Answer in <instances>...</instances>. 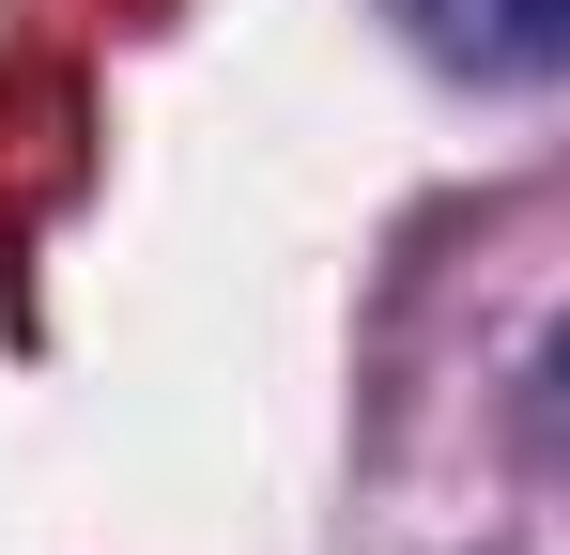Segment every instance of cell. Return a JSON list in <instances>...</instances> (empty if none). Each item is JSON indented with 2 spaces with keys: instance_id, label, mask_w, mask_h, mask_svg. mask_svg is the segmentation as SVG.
Here are the masks:
<instances>
[{
  "instance_id": "obj_1",
  "label": "cell",
  "mask_w": 570,
  "mask_h": 555,
  "mask_svg": "<svg viewBox=\"0 0 570 555\" xmlns=\"http://www.w3.org/2000/svg\"><path fill=\"white\" fill-rule=\"evenodd\" d=\"M448 78H570V0H401Z\"/></svg>"
},
{
  "instance_id": "obj_2",
  "label": "cell",
  "mask_w": 570,
  "mask_h": 555,
  "mask_svg": "<svg viewBox=\"0 0 570 555\" xmlns=\"http://www.w3.org/2000/svg\"><path fill=\"white\" fill-rule=\"evenodd\" d=\"M540 386H556V401H570V324H556V340H540Z\"/></svg>"
}]
</instances>
